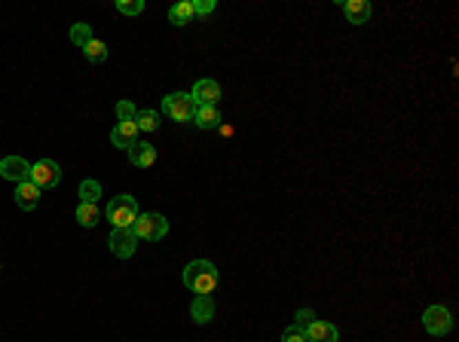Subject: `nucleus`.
<instances>
[{"instance_id":"obj_1","label":"nucleus","mask_w":459,"mask_h":342,"mask_svg":"<svg viewBox=\"0 0 459 342\" xmlns=\"http://www.w3.org/2000/svg\"><path fill=\"white\" fill-rule=\"evenodd\" d=\"M184 287L187 290H193L196 297H202V293H215L217 284H221V275H217V266L211 263V260H193V263L184 266Z\"/></svg>"},{"instance_id":"obj_2","label":"nucleus","mask_w":459,"mask_h":342,"mask_svg":"<svg viewBox=\"0 0 459 342\" xmlns=\"http://www.w3.org/2000/svg\"><path fill=\"white\" fill-rule=\"evenodd\" d=\"M105 214H107L114 229H132V223L138 220L141 211H138V202H135L132 196H114V199L107 202Z\"/></svg>"},{"instance_id":"obj_3","label":"nucleus","mask_w":459,"mask_h":342,"mask_svg":"<svg viewBox=\"0 0 459 342\" xmlns=\"http://www.w3.org/2000/svg\"><path fill=\"white\" fill-rule=\"evenodd\" d=\"M132 232L138 242H160L169 232V220L160 211H144V214H138V220L132 223Z\"/></svg>"},{"instance_id":"obj_4","label":"nucleus","mask_w":459,"mask_h":342,"mask_svg":"<svg viewBox=\"0 0 459 342\" xmlns=\"http://www.w3.org/2000/svg\"><path fill=\"white\" fill-rule=\"evenodd\" d=\"M162 113L172 116L175 122H190L196 113V101L190 98V92H169L162 98Z\"/></svg>"},{"instance_id":"obj_5","label":"nucleus","mask_w":459,"mask_h":342,"mask_svg":"<svg viewBox=\"0 0 459 342\" xmlns=\"http://www.w3.org/2000/svg\"><path fill=\"white\" fill-rule=\"evenodd\" d=\"M423 327H426V333H431V337H447L453 330V312L447 306H429L423 312Z\"/></svg>"},{"instance_id":"obj_6","label":"nucleus","mask_w":459,"mask_h":342,"mask_svg":"<svg viewBox=\"0 0 459 342\" xmlns=\"http://www.w3.org/2000/svg\"><path fill=\"white\" fill-rule=\"evenodd\" d=\"M31 181L37 183L40 190L56 187V183L61 181V168H58V162H52V159H40V162H34V166H31Z\"/></svg>"},{"instance_id":"obj_7","label":"nucleus","mask_w":459,"mask_h":342,"mask_svg":"<svg viewBox=\"0 0 459 342\" xmlns=\"http://www.w3.org/2000/svg\"><path fill=\"white\" fill-rule=\"evenodd\" d=\"M107 244H111V254L120 257V260H129L135 251H138V238H135L132 229H111Z\"/></svg>"},{"instance_id":"obj_8","label":"nucleus","mask_w":459,"mask_h":342,"mask_svg":"<svg viewBox=\"0 0 459 342\" xmlns=\"http://www.w3.org/2000/svg\"><path fill=\"white\" fill-rule=\"evenodd\" d=\"M0 177L16 183L31 181V162L25 156H6V159H0Z\"/></svg>"},{"instance_id":"obj_9","label":"nucleus","mask_w":459,"mask_h":342,"mask_svg":"<svg viewBox=\"0 0 459 342\" xmlns=\"http://www.w3.org/2000/svg\"><path fill=\"white\" fill-rule=\"evenodd\" d=\"M190 98L196 101V104H205V107H217V101H221V83L217 80H196L193 92H190Z\"/></svg>"},{"instance_id":"obj_10","label":"nucleus","mask_w":459,"mask_h":342,"mask_svg":"<svg viewBox=\"0 0 459 342\" xmlns=\"http://www.w3.org/2000/svg\"><path fill=\"white\" fill-rule=\"evenodd\" d=\"M306 342H337L340 339V330L337 324H331V321H312L310 327H306Z\"/></svg>"},{"instance_id":"obj_11","label":"nucleus","mask_w":459,"mask_h":342,"mask_svg":"<svg viewBox=\"0 0 459 342\" xmlns=\"http://www.w3.org/2000/svg\"><path fill=\"white\" fill-rule=\"evenodd\" d=\"M40 193H43V190H40L34 181L16 183V205H19L22 211H34V208L40 205Z\"/></svg>"},{"instance_id":"obj_12","label":"nucleus","mask_w":459,"mask_h":342,"mask_svg":"<svg viewBox=\"0 0 459 342\" xmlns=\"http://www.w3.org/2000/svg\"><path fill=\"white\" fill-rule=\"evenodd\" d=\"M126 153H129V162L138 166V168H150L156 162V147H153V144H147V141H135Z\"/></svg>"},{"instance_id":"obj_13","label":"nucleus","mask_w":459,"mask_h":342,"mask_svg":"<svg viewBox=\"0 0 459 342\" xmlns=\"http://www.w3.org/2000/svg\"><path fill=\"white\" fill-rule=\"evenodd\" d=\"M135 141H138V126H135V122H116L114 132H111V144H114V147L129 150Z\"/></svg>"},{"instance_id":"obj_14","label":"nucleus","mask_w":459,"mask_h":342,"mask_svg":"<svg viewBox=\"0 0 459 342\" xmlns=\"http://www.w3.org/2000/svg\"><path fill=\"white\" fill-rule=\"evenodd\" d=\"M349 19V25H367V19H371V3L367 0H346V3H340Z\"/></svg>"},{"instance_id":"obj_15","label":"nucleus","mask_w":459,"mask_h":342,"mask_svg":"<svg viewBox=\"0 0 459 342\" xmlns=\"http://www.w3.org/2000/svg\"><path fill=\"white\" fill-rule=\"evenodd\" d=\"M190 318H193L196 324H209V321L215 318V297H209V293L196 297L193 306H190Z\"/></svg>"},{"instance_id":"obj_16","label":"nucleus","mask_w":459,"mask_h":342,"mask_svg":"<svg viewBox=\"0 0 459 342\" xmlns=\"http://www.w3.org/2000/svg\"><path fill=\"white\" fill-rule=\"evenodd\" d=\"M193 0H181V3H175L172 10H169V22L178 25V28H184V25L193 22Z\"/></svg>"},{"instance_id":"obj_17","label":"nucleus","mask_w":459,"mask_h":342,"mask_svg":"<svg viewBox=\"0 0 459 342\" xmlns=\"http://www.w3.org/2000/svg\"><path fill=\"white\" fill-rule=\"evenodd\" d=\"M193 122H196V126H200V128H217V126H221V111H217V107H205V104H196Z\"/></svg>"},{"instance_id":"obj_18","label":"nucleus","mask_w":459,"mask_h":342,"mask_svg":"<svg viewBox=\"0 0 459 342\" xmlns=\"http://www.w3.org/2000/svg\"><path fill=\"white\" fill-rule=\"evenodd\" d=\"M135 126H138V132H156L160 128V113L156 111H138L135 113Z\"/></svg>"},{"instance_id":"obj_19","label":"nucleus","mask_w":459,"mask_h":342,"mask_svg":"<svg viewBox=\"0 0 459 342\" xmlns=\"http://www.w3.org/2000/svg\"><path fill=\"white\" fill-rule=\"evenodd\" d=\"M77 220H80V227H95L98 223V205H92V202H80L77 205Z\"/></svg>"},{"instance_id":"obj_20","label":"nucleus","mask_w":459,"mask_h":342,"mask_svg":"<svg viewBox=\"0 0 459 342\" xmlns=\"http://www.w3.org/2000/svg\"><path fill=\"white\" fill-rule=\"evenodd\" d=\"M83 56L89 58V61H92V65H101V61H105L107 58V46L105 43H101V40H89V43L83 46Z\"/></svg>"},{"instance_id":"obj_21","label":"nucleus","mask_w":459,"mask_h":342,"mask_svg":"<svg viewBox=\"0 0 459 342\" xmlns=\"http://www.w3.org/2000/svg\"><path fill=\"white\" fill-rule=\"evenodd\" d=\"M98 196H101V183L98 181H83L80 183V202H92V205H98Z\"/></svg>"},{"instance_id":"obj_22","label":"nucleus","mask_w":459,"mask_h":342,"mask_svg":"<svg viewBox=\"0 0 459 342\" xmlns=\"http://www.w3.org/2000/svg\"><path fill=\"white\" fill-rule=\"evenodd\" d=\"M67 37H71V43H74V46H86L89 40H92V25L77 22V25L71 28V34H67Z\"/></svg>"},{"instance_id":"obj_23","label":"nucleus","mask_w":459,"mask_h":342,"mask_svg":"<svg viewBox=\"0 0 459 342\" xmlns=\"http://www.w3.org/2000/svg\"><path fill=\"white\" fill-rule=\"evenodd\" d=\"M116 12H120V16H141L144 0H116Z\"/></svg>"},{"instance_id":"obj_24","label":"nucleus","mask_w":459,"mask_h":342,"mask_svg":"<svg viewBox=\"0 0 459 342\" xmlns=\"http://www.w3.org/2000/svg\"><path fill=\"white\" fill-rule=\"evenodd\" d=\"M135 113H138V107H135L132 101L122 98L120 104H116V119H120V122H135Z\"/></svg>"},{"instance_id":"obj_25","label":"nucleus","mask_w":459,"mask_h":342,"mask_svg":"<svg viewBox=\"0 0 459 342\" xmlns=\"http://www.w3.org/2000/svg\"><path fill=\"white\" fill-rule=\"evenodd\" d=\"M282 342H306V333H303V327H297V324L285 327V333H282Z\"/></svg>"},{"instance_id":"obj_26","label":"nucleus","mask_w":459,"mask_h":342,"mask_svg":"<svg viewBox=\"0 0 459 342\" xmlns=\"http://www.w3.org/2000/svg\"><path fill=\"white\" fill-rule=\"evenodd\" d=\"M312 321H316V312H312V309H297V315H294V324L303 327V330L312 324Z\"/></svg>"},{"instance_id":"obj_27","label":"nucleus","mask_w":459,"mask_h":342,"mask_svg":"<svg viewBox=\"0 0 459 342\" xmlns=\"http://www.w3.org/2000/svg\"><path fill=\"white\" fill-rule=\"evenodd\" d=\"M215 0H193V16H211L215 12Z\"/></svg>"},{"instance_id":"obj_28","label":"nucleus","mask_w":459,"mask_h":342,"mask_svg":"<svg viewBox=\"0 0 459 342\" xmlns=\"http://www.w3.org/2000/svg\"><path fill=\"white\" fill-rule=\"evenodd\" d=\"M0 269H3V266H0Z\"/></svg>"}]
</instances>
